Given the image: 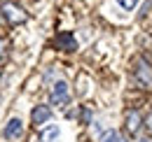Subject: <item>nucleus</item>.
<instances>
[{
  "label": "nucleus",
  "instance_id": "f257e3e1",
  "mask_svg": "<svg viewBox=\"0 0 152 142\" xmlns=\"http://www.w3.org/2000/svg\"><path fill=\"white\" fill-rule=\"evenodd\" d=\"M49 103L54 107H58V109L70 105V86H68V82L56 79L52 84V89H49Z\"/></svg>",
  "mask_w": 152,
  "mask_h": 142
},
{
  "label": "nucleus",
  "instance_id": "6e6552de",
  "mask_svg": "<svg viewBox=\"0 0 152 142\" xmlns=\"http://www.w3.org/2000/svg\"><path fill=\"white\" fill-rule=\"evenodd\" d=\"M58 135H61V128L56 124H47L40 130V142H56Z\"/></svg>",
  "mask_w": 152,
  "mask_h": 142
},
{
  "label": "nucleus",
  "instance_id": "1a4fd4ad",
  "mask_svg": "<svg viewBox=\"0 0 152 142\" xmlns=\"http://www.w3.org/2000/svg\"><path fill=\"white\" fill-rule=\"evenodd\" d=\"M115 2H117L124 12H131V9H136V7H138V2H140V0H115Z\"/></svg>",
  "mask_w": 152,
  "mask_h": 142
},
{
  "label": "nucleus",
  "instance_id": "9b49d317",
  "mask_svg": "<svg viewBox=\"0 0 152 142\" xmlns=\"http://www.w3.org/2000/svg\"><path fill=\"white\" fill-rule=\"evenodd\" d=\"M136 142H152V140H150V138H138Z\"/></svg>",
  "mask_w": 152,
  "mask_h": 142
},
{
  "label": "nucleus",
  "instance_id": "0eeeda50",
  "mask_svg": "<svg viewBox=\"0 0 152 142\" xmlns=\"http://www.w3.org/2000/svg\"><path fill=\"white\" fill-rule=\"evenodd\" d=\"M54 44H56L58 49H63V51H75L77 49V42H75V35H73V33H61Z\"/></svg>",
  "mask_w": 152,
  "mask_h": 142
},
{
  "label": "nucleus",
  "instance_id": "f03ea898",
  "mask_svg": "<svg viewBox=\"0 0 152 142\" xmlns=\"http://www.w3.org/2000/svg\"><path fill=\"white\" fill-rule=\"evenodd\" d=\"M52 121V107L49 105H35L33 109H31V124L33 126H45Z\"/></svg>",
  "mask_w": 152,
  "mask_h": 142
},
{
  "label": "nucleus",
  "instance_id": "ddd939ff",
  "mask_svg": "<svg viewBox=\"0 0 152 142\" xmlns=\"http://www.w3.org/2000/svg\"><path fill=\"white\" fill-rule=\"evenodd\" d=\"M2 23H5V17H2V9H0V28H2Z\"/></svg>",
  "mask_w": 152,
  "mask_h": 142
},
{
  "label": "nucleus",
  "instance_id": "423d86ee",
  "mask_svg": "<svg viewBox=\"0 0 152 142\" xmlns=\"http://www.w3.org/2000/svg\"><path fill=\"white\" fill-rule=\"evenodd\" d=\"M124 121H126V130L136 135L138 130H140V124H143V114L138 112V109H129L126 112V117H124Z\"/></svg>",
  "mask_w": 152,
  "mask_h": 142
},
{
  "label": "nucleus",
  "instance_id": "7ed1b4c3",
  "mask_svg": "<svg viewBox=\"0 0 152 142\" xmlns=\"http://www.w3.org/2000/svg\"><path fill=\"white\" fill-rule=\"evenodd\" d=\"M0 9H2V17L7 19L10 23H23V21L28 19V17H26V12H23L21 7H17L14 2H5Z\"/></svg>",
  "mask_w": 152,
  "mask_h": 142
},
{
  "label": "nucleus",
  "instance_id": "9d476101",
  "mask_svg": "<svg viewBox=\"0 0 152 142\" xmlns=\"http://www.w3.org/2000/svg\"><path fill=\"white\" fill-rule=\"evenodd\" d=\"M2 54H5V42L0 40V56H2Z\"/></svg>",
  "mask_w": 152,
  "mask_h": 142
},
{
  "label": "nucleus",
  "instance_id": "4468645a",
  "mask_svg": "<svg viewBox=\"0 0 152 142\" xmlns=\"http://www.w3.org/2000/svg\"><path fill=\"white\" fill-rule=\"evenodd\" d=\"M117 142H129V140H126V138H122V135H119V140H117Z\"/></svg>",
  "mask_w": 152,
  "mask_h": 142
},
{
  "label": "nucleus",
  "instance_id": "20e7f679",
  "mask_svg": "<svg viewBox=\"0 0 152 142\" xmlns=\"http://www.w3.org/2000/svg\"><path fill=\"white\" fill-rule=\"evenodd\" d=\"M2 135H5V140H17V138H21V135H23V121H21L19 117H12V119L5 124Z\"/></svg>",
  "mask_w": 152,
  "mask_h": 142
},
{
  "label": "nucleus",
  "instance_id": "f8f14e48",
  "mask_svg": "<svg viewBox=\"0 0 152 142\" xmlns=\"http://www.w3.org/2000/svg\"><path fill=\"white\" fill-rule=\"evenodd\" d=\"M148 128H150V130H152V114H150V117H148Z\"/></svg>",
  "mask_w": 152,
  "mask_h": 142
},
{
  "label": "nucleus",
  "instance_id": "39448f33",
  "mask_svg": "<svg viewBox=\"0 0 152 142\" xmlns=\"http://www.w3.org/2000/svg\"><path fill=\"white\" fill-rule=\"evenodd\" d=\"M136 79H138L145 89L152 86V65L148 61H138V63H136Z\"/></svg>",
  "mask_w": 152,
  "mask_h": 142
}]
</instances>
